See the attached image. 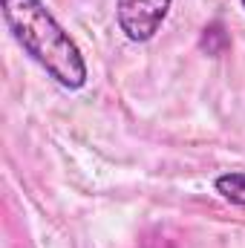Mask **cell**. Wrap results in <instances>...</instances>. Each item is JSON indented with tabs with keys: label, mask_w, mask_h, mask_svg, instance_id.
I'll list each match as a JSON object with an SVG mask.
<instances>
[{
	"label": "cell",
	"mask_w": 245,
	"mask_h": 248,
	"mask_svg": "<svg viewBox=\"0 0 245 248\" xmlns=\"http://www.w3.org/2000/svg\"><path fill=\"white\" fill-rule=\"evenodd\" d=\"M3 20L15 41L61 87L78 90L87 81V63L75 41L61 29L41 0H3Z\"/></svg>",
	"instance_id": "cell-1"
},
{
	"label": "cell",
	"mask_w": 245,
	"mask_h": 248,
	"mask_svg": "<svg viewBox=\"0 0 245 248\" xmlns=\"http://www.w3.org/2000/svg\"><path fill=\"white\" fill-rule=\"evenodd\" d=\"M170 3L173 0H116L119 26L127 35V41H133V44L150 41L162 29L165 17L170 12Z\"/></svg>",
	"instance_id": "cell-2"
},
{
	"label": "cell",
	"mask_w": 245,
	"mask_h": 248,
	"mask_svg": "<svg viewBox=\"0 0 245 248\" xmlns=\"http://www.w3.org/2000/svg\"><path fill=\"white\" fill-rule=\"evenodd\" d=\"M216 190L234 202V205H245V170H231V173H222L216 179Z\"/></svg>",
	"instance_id": "cell-3"
},
{
	"label": "cell",
	"mask_w": 245,
	"mask_h": 248,
	"mask_svg": "<svg viewBox=\"0 0 245 248\" xmlns=\"http://www.w3.org/2000/svg\"><path fill=\"white\" fill-rule=\"evenodd\" d=\"M240 3H243V6H245V0H240Z\"/></svg>",
	"instance_id": "cell-4"
}]
</instances>
